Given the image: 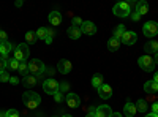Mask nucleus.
I'll return each mask as SVG.
<instances>
[{"label": "nucleus", "mask_w": 158, "mask_h": 117, "mask_svg": "<svg viewBox=\"0 0 158 117\" xmlns=\"http://www.w3.org/2000/svg\"><path fill=\"white\" fill-rule=\"evenodd\" d=\"M22 103L25 105V108H29V109H36L40 106V103H41V98H40L38 94L32 92V90H27V92H24L22 95Z\"/></svg>", "instance_id": "f257e3e1"}, {"label": "nucleus", "mask_w": 158, "mask_h": 117, "mask_svg": "<svg viewBox=\"0 0 158 117\" xmlns=\"http://www.w3.org/2000/svg\"><path fill=\"white\" fill-rule=\"evenodd\" d=\"M29 54H30V51H29L27 43H21V44L16 46V49H15V57H13V59H16L18 62L24 63V62L29 60Z\"/></svg>", "instance_id": "f03ea898"}, {"label": "nucleus", "mask_w": 158, "mask_h": 117, "mask_svg": "<svg viewBox=\"0 0 158 117\" xmlns=\"http://www.w3.org/2000/svg\"><path fill=\"white\" fill-rule=\"evenodd\" d=\"M112 11H114V15L118 16V18H127V16L131 15V5L128 2H118V3L114 5Z\"/></svg>", "instance_id": "7ed1b4c3"}, {"label": "nucleus", "mask_w": 158, "mask_h": 117, "mask_svg": "<svg viewBox=\"0 0 158 117\" xmlns=\"http://www.w3.org/2000/svg\"><path fill=\"white\" fill-rule=\"evenodd\" d=\"M29 73L32 76H40V74H43L44 73V63L40 60V59H33L29 62Z\"/></svg>", "instance_id": "20e7f679"}, {"label": "nucleus", "mask_w": 158, "mask_h": 117, "mask_svg": "<svg viewBox=\"0 0 158 117\" xmlns=\"http://www.w3.org/2000/svg\"><path fill=\"white\" fill-rule=\"evenodd\" d=\"M138 65L144 70V71H153V68H155V60H153V57H150L149 54H146V56H141L139 59H138Z\"/></svg>", "instance_id": "39448f33"}, {"label": "nucleus", "mask_w": 158, "mask_h": 117, "mask_svg": "<svg viewBox=\"0 0 158 117\" xmlns=\"http://www.w3.org/2000/svg\"><path fill=\"white\" fill-rule=\"evenodd\" d=\"M59 82L54 79V77H48V79H44L43 82V89H44V92L48 95H56L59 92Z\"/></svg>", "instance_id": "423d86ee"}, {"label": "nucleus", "mask_w": 158, "mask_h": 117, "mask_svg": "<svg viewBox=\"0 0 158 117\" xmlns=\"http://www.w3.org/2000/svg\"><path fill=\"white\" fill-rule=\"evenodd\" d=\"M142 32H144V35L149 36V38L156 36L158 35V22H155V21L146 22V24H144V27H142Z\"/></svg>", "instance_id": "0eeeda50"}, {"label": "nucleus", "mask_w": 158, "mask_h": 117, "mask_svg": "<svg viewBox=\"0 0 158 117\" xmlns=\"http://www.w3.org/2000/svg\"><path fill=\"white\" fill-rule=\"evenodd\" d=\"M65 101H67V106L71 108V109H76V108L81 106V98H79L77 94H68Z\"/></svg>", "instance_id": "6e6552de"}, {"label": "nucleus", "mask_w": 158, "mask_h": 117, "mask_svg": "<svg viewBox=\"0 0 158 117\" xmlns=\"http://www.w3.org/2000/svg\"><path fill=\"white\" fill-rule=\"evenodd\" d=\"M136 40H138L136 32L127 30V32L123 33V36L120 38V43H123V44H127V46H131V44H135V43H136Z\"/></svg>", "instance_id": "1a4fd4ad"}, {"label": "nucleus", "mask_w": 158, "mask_h": 117, "mask_svg": "<svg viewBox=\"0 0 158 117\" xmlns=\"http://www.w3.org/2000/svg\"><path fill=\"white\" fill-rule=\"evenodd\" d=\"M81 32L85 35H95L97 33V25L92 21H84L81 25Z\"/></svg>", "instance_id": "9d476101"}, {"label": "nucleus", "mask_w": 158, "mask_h": 117, "mask_svg": "<svg viewBox=\"0 0 158 117\" xmlns=\"http://www.w3.org/2000/svg\"><path fill=\"white\" fill-rule=\"evenodd\" d=\"M98 95H100V98H103V100H109V98L112 97V89H111V86H109V84L100 86V87H98Z\"/></svg>", "instance_id": "9b49d317"}, {"label": "nucleus", "mask_w": 158, "mask_h": 117, "mask_svg": "<svg viewBox=\"0 0 158 117\" xmlns=\"http://www.w3.org/2000/svg\"><path fill=\"white\" fill-rule=\"evenodd\" d=\"M71 68H73V65H71L70 60L62 59V60H59V63H57V70H59L62 74H68V73L71 71Z\"/></svg>", "instance_id": "f8f14e48"}, {"label": "nucleus", "mask_w": 158, "mask_h": 117, "mask_svg": "<svg viewBox=\"0 0 158 117\" xmlns=\"http://www.w3.org/2000/svg\"><path fill=\"white\" fill-rule=\"evenodd\" d=\"M136 112H138V109H136V105L135 103H131L130 100L125 103V106H123V114L122 115H127V117H135L136 115Z\"/></svg>", "instance_id": "ddd939ff"}, {"label": "nucleus", "mask_w": 158, "mask_h": 117, "mask_svg": "<svg viewBox=\"0 0 158 117\" xmlns=\"http://www.w3.org/2000/svg\"><path fill=\"white\" fill-rule=\"evenodd\" d=\"M112 115V109L108 105H101L95 109V117H111Z\"/></svg>", "instance_id": "4468645a"}, {"label": "nucleus", "mask_w": 158, "mask_h": 117, "mask_svg": "<svg viewBox=\"0 0 158 117\" xmlns=\"http://www.w3.org/2000/svg\"><path fill=\"white\" fill-rule=\"evenodd\" d=\"M136 13L139 16H144L149 13V3L146 2V0H139V2H136Z\"/></svg>", "instance_id": "2eb2a0df"}, {"label": "nucleus", "mask_w": 158, "mask_h": 117, "mask_svg": "<svg viewBox=\"0 0 158 117\" xmlns=\"http://www.w3.org/2000/svg\"><path fill=\"white\" fill-rule=\"evenodd\" d=\"M49 22H51V25H60L62 24V15L59 11H52V13H49Z\"/></svg>", "instance_id": "dca6fc26"}, {"label": "nucleus", "mask_w": 158, "mask_h": 117, "mask_svg": "<svg viewBox=\"0 0 158 117\" xmlns=\"http://www.w3.org/2000/svg\"><path fill=\"white\" fill-rule=\"evenodd\" d=\"M11 51H13V44L10 41L0 43V56H2V57H8Z\"/></svg>", "instance_id": "f3484780"}, {"label": "nucleus", "mask_w": 158, "mask_h": 117, "mask_svg": "<svg viewBox=\"0 0 158 117\" xmlns=\"http://www.w3.org/2000/svg\"><path fill=\"white\" fill-rule=\"evenodd\" d=\"M144 49H146V52H149V54H156L158 52V41L156 40H150L149 43H146Z\"/></svg>", "instance_id": "a211bd4d"}, {"label": "nucleus", "mask_w": 158, "mask_h": 117, "mask_svg": "<svg viewBox=\"0 0 158 117\" xmlns=\"http://www.w3.org/2000/svg\"><path fill=\"white\" fill-rule=\"evenodd\" d=\"M68 36L71 38V40H79V38H81V35H82V32H81V29L79 27H68Z\"/></svg>", "instance_id": "6ab92c4d"}, {"label": "nucleus", "mask_w": 158, "mask_h": 117, "mask_svg": "<svg viewBox=\"0 0 158 117\" xmlns=\"http://www.w3.org/2000/svg\"><path fill=\"white\" fill-rule=\"evenodd\" d=\"M144 90H146L147 94H156L158 92V84L152 79V81H147L144 84Z\"/></svg>", "instance_id": "aec40b11"}, {"label": "nucleus", "mask_w": 158, "mask_h": 117, "mask_svg": "<svg viewBox=\"0 0 158 117\" xmlns=\"http://www.w3.org/2000/svg\"><path fill=\"white\" fill-rule=\"evenodd\" d=\"M36 79L38 77L36 76H24V79H22V84L27 87V89H32V87H35L36 86Z\"/></svg>", "instance_id": "412c9836"}, {"label": "nucleus", "mask_w": 158, "mask_h": 117, "mask_svg": "<svg viewBox=\"0 0 158 117\" xmlns=\"http://www.w3.org/2000/svg\"><path fill=\"white\" fill-rule=\"evenodd\" d=\"M118 48H120V40H117V38H109V41H108V49L109 51H118Z\"/></svg>", "instance_id": "4be33fe9"}, {"label": "nucleus", "mask_w": 158, "mask_h": 117, "mask_svg": "<svg viewBox=\"0 0 158 117\" xmlns=\"http://www.w3.org/2000/svg\"><path fill=\"white\" fill-rule=\"evenodd\" d=\"M104 82H103V76L100 74V73H97V74H94L92 76V86H94L95 89H98L100 86H103Z\"/></svg>", "instance_id": "5701e85b"}, {"label": "nucleus", "mask_w": 158, "mask_h": 117, "mask_svg": "<svg viewBox=\"0 0 158 117\" xmlns=\"http://www.w3.org/2000/svg\"><path fill=\"white\" fill-rule=\"evenodd\" d=\"M127 32L125 29V24H120V25H117L115 30H114V38H117V40H120V38L123 36V33Z\"/></svg>", "instance_id": "b1692460"}, {"label": "nucleus", "mask_w": 158, "mask_h": 117, "mask_svg": "<svg viewBox=\"0 0 158 117\" xmlns=\"http://www.w3.org/2000/svg\"><path fill=\"white\" fill-rule=\"evenodd\" d=\"M147 108H149V106H147V101L144 100V98H141V100H138V101H136V109H138V111L146 112V111H147Z\"/></svg>", "instance_id": "393cba45"}, {"label": "nucleus", "mask_w": 158, "mask_h": 117, "mask_svg": "<svg viewBox=\"0 0 158 117\" xmlns=\"http://www.w3.org/2000/svg\"><path fill=\"white\" fill-rule=\"evenodd\" d=\"M36 32H27L25 33V41H27L29 44H33V43H36Z\"/></svg>", "instance_id": "a878e982"}, {"label": "nucleus", "mask_w": 158, "mask_h": 117, "mask_svg": "<svg viewBox=\"0 0 158 117\" xmlns=\"http://www.w3.org/2000/svg\"><path fill=\"white\" fill-rule=\"evenodd\" d=\"M46 36H48V29L46 27H41V29L36 30V38H40V40H46Z\"/></svg>", "instance_id": "bb28decb"}, {"label": "nucleus", "mask_w": 158, "mask_h": 117, "mask_svg": "<svg viewBox=\"0 0 158 117\" xmlns=\"http://www.w3.org/2000/svg\"><path fill=\"white\" fill-rule=\"evenodd\" d=\"M18 71H19L22 76H27V71H29V63H25V62H24V63H21Z\"/></svg>", "instance_id": "cd10ccee"}, {"label": "nucleus", "mask_w": 158, "mask_h": 117, "mask_svg": "<svg viewBox=\"0 0 158 117\" xmlns=\"http://www.w3.org/2000/svg\"><path fill=\"white\" fill-rule=\"evenodd\" d=\"M52 40H54V29H48V36H46L44 43H46V44H51Z\"/></svg>", "instance_id": "c85d7f7f"}, {"label": "nucleus", "mask_w": 158, "mask_h": 117, "mask_svg": "<svg viewBox=\"0 0 158 117\" xmlns=\"http://www.w3.org/2000/svg\"><path fill=\"white\" fill-rule=\"evenodd\" d=\"M10 74L5 71V70H2V71H0V82H10Z\"/></svg>", "instance_id": "c756f323"}, {"label": "nucleus", "mask_w": 158, "mask_h": 117, "mask_svg": "<svg viewBox=\"0 0 158 117\" xmlns=\"http://www.w3.org/2000/svg\"><path fill=\"white\" fill-rule=\"evenodd\" d=\"M19 65H21V62H18L16 59H11L10 63H8V67H10L11 70H19Z\"/></svg>", "instance_id": "7c9ffc66"}, {"label": "nucleus", "mask_w": 158, "mask_h": 117, "mask_svg": "<svg viewBox=\"0 0 158 117\" xmlns=\"http://www.w3.org/2000/svg\"><path fill=\"white\" fill-rule=\"evenodd\" d=\"M68 90H70V84L68 82H62L59 86V92L60 94H65V92H68Z\"/></svg>", "instance_id": "2f4dec72"}, {"label": "nucleus", "mask_w": 158, "mask_h": 117, "mask_svg": "<svg viewBox=\"0 0 158 117\" xmlns=\"http://www.w3.org/2000/svg\"><path fill=\"white\" fill-rule=\"evenodd\" d=\"M8 63H10V60H8L6 57H2V59H0V71L5 70V68L8 67Z\"/></svg>", "instance_id": "473e14b6"}, {"label": "nucleus", "mask_w": 158, "mask_h": 117, "mask_svg": "<svg viewBox=\"0 0 158 117\" xmlns=\"http://www.w3.org/2000/svg\"><path fill=\"white\" fill-rule=\"evenodd\" d=\"M82 22H84V21H82L81 18H77V16H76V18H73V27H79V29H81Z\"/></svg>", "instance_id": "72a5a7b5"}, {"label": "nucleus", "mask_w": 158, "mask_h": 117, "mask_svg": "<svg viewBox=\"0 0 158 117\" xmlns=\"http://www.w3.org/2000/svg\"><path fill=\"white\" fill-rule=\"evenodd\" d=\"M6 117H19V111L18 109H8L6 111Z\"/></svg>", "instance_id": "f704fd0d"}, {"label": "nucleus", "mask_w": 158, "mask_h": 117, "mask_svg": "<svg viewBox=\"0 0 158 117\" xmlns=\"http://www.w3.org/2000/svg\"><path fill=\"white\" fill-rule=\"evenodd\" d=\"M54 100H56L57 103H62V101H65V98H63V94H60V92H57V94L54 95Z\"/></svg>", "instance_id": "c9c22d12"}, {"label": "nucleus", "mask_w": 158, "mask_h": 117, "mask_svg": "<svg viewBox=\"0 0 158 117\" xmlns=\"http://www.w3.org/2000/svg\"><path fill=\"white\" fill-rule=\"evenodd\" d=\"M6 36H8V35H6L5 30H0V43H5V41H6Z\"/></svg>", "instance_id": "e433bc0d"}, {"label": "nucleus", "mask_w": 158, "mask_h": 117, "mask_svg": "<svg viewBox=\"0 0 158 117\" xmlns=\"http://www.w3.org/2000/svg\"><path fill=\"white\" fill-rule=\"evenodd\" d=\"M10 84H13V86H18V84H19V79H18L16 76H11V77H10Z\"/></svg>", "instance_id": "4c0bfd02"}, {"label": "nucleus", "mask_w": 158, "mask_h": 117, "mask_svg": "<svg viewBox=\"0 0 158 117\" xmlns=\"http://www.w3.org/2000/svg\"><path fill=\"white\" fill-rule=\"evenodd\" d=\"M130 16H131V19H133L135 22H138V21L141 19V16L138 15V13H136V11H135V13H131V15H130Z\"/></svg>", "instance_id": "58836bf2"}, {"label": "nucleus", "mask_w": 158, "mask_h": 117, "mask_svg": "<svg viewBox=\"0 0 158 117\" xmlns=\"http://www.w3.org/2000/svg\"><path fill=\"white\" fill-rule=\"evenodd\" d=\"M152 112L153 114H158V101H155L153 105H152Z\"/></svg>", "instance_id": "ea45409f"}, {"label": "nucleus", "mask_w": 158, "mask_h": 117, "mask_svg": "<svg viewBox=\"0 0 158 117\" xmlns=\"http://www.w3.org/2000/svg\"><path fill=\"white\" fill-rule=\"evenodd\" d=\"M111 117H123V115H122V114H118V112H112Z\"/></svg>", "instance_id": "a19ab883"}, {"label": "nucleus", "mask_w": 158, "mask_h": 117, "mask_svg": "<svg viewBox=\"0 0 158 117\" xmlns=\"http://www.w3.org/2000/svg\"><path fill=\"white\" fill-rule=\"evenodd\" d=\"M144 117H158V114H153V112H152V114H146Z\"/></svg>", "instance_id": "79ce46f5"}, {"label": "nucleus", "mask_w": 158, "mask_h": 117, "mask_svg": "<svg viewBox=\"0 0 158 117\" xmlns=\"http://www.w3.org/2000/svg\"><path fill=\"white\" fill-rule=\"evenodd\" d=\"M16 6H18V8L22 6V0H18V2H16Z\"/></svg>", "instance_id": "37998d69"}, {"label": "nucleus", "mask_w": 158, "mask_h": 117, "mask_svg": "<svg viewBox=\"0 0 158 117\" xmlns=\"http://www.w3.org/2000/svg\"><path fill=\"white\" fill-rule=\"evenodd\" d=\"M153 81L158 84V71H156V73H155V76H153Z\"/></svg>", "instance_id": "c03bdc74"}, {"label": "nucleus", "mask_w": 158, "mask_h": 117, "mask_svg": "<svg viewBox=\"0 0 158 117\" xmlns=\"http://www.w3.org/2000/svg\"><path fill=\"white\" fill-rule=\"evenodd\" d=\"M153 60H155V63H158V52L155 54V59H153Z\"/></svg>", "instance_id": "a18cd8bd"}, {"label": "nucleus", "mask_w": 158, "mask_h": 117, "mask_svg": "<svg viewBox=\"0 0 158 117\" xmlns=\"http://www.w3.org/2000/svg\"><path fill=\"white\" fill-rule=\"evenodd\" d=\"M85 117H95V114H87Z\"/></svg>", "instance_id": "49530a36"}, {"label": "nucleus", "mask_w": 158, "mask_h": 117, "mask_svg": "<svg viewBox=\"0 0 158 117\" xmlns=\"http://www.w3.org/2000/svg\"><path fill=\"white\" fill-rule=\"evenodd\" d=\"M62 117H73V115H70V114H63Z\"/></svg>", "instance_id": "de8ad7c7"}, {"label": "nucleus", "mask_w": 158, "mask_h": 117, "mask_svg": "<svg viewBox=\"0 0 158 117\" xmlns=\"http://www.w3.org/2000/svg\"><path fill=\"white\" fill-rule=\"evenodd\" d=\"M5 117H6V115H5Z\"/></svg>", "instance_id": "09e8293b"}, {"label": "nucleus", "mask_w": 158, "mask_h": 117, "mask_svg": "<svg viewBox=\"0 0 158 117\" xmlns=\"http://www.w3.org/2000/svg\"><path fill=\"white\" fill-rule=\"evenodd\" d=\"M54 117H56V115H54Z\"/></svg>", "instance_id": "8fccbe9b"}]
</instances>
